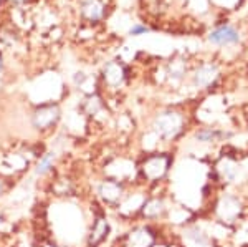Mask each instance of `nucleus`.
<instances>
[{
  "mask_svg": "<svg viewBox=\"0 0 248 247\" xmlns=\"http://www.w3.org/2000/svg\"><path fill=\"white\" fill-rule=\"evenodd\" d=\"M172 168V156L169 153H149L138 165V176L147 184H157L166 179Z\"/></svg>",
  "mask_w": 248,
  "mask_h": 247,
  "instance_id": "nucleus-1",
  "label": "nucleus"
},
{
  "mask_svg": "<svg viewBox=\"0 0 248 247\" xmlns=\"http://www.w3.org/2000/svg\"><path fill=\"white\" fill-rule=\"evenodd\" d=\"M186 130V116L177 110H164L155 115L153 131L161 141H175Z\"/></svg>",
  "mask_w": 248,
  "mask_h": 247,
  "instance_id": "nucleus-2",
  "label": "nucleus"
},
{
  "mask_svg": "<svg viewBox=\"0 0 248 247\" xmlns=\"http://www.w3.org/2000/svg\"><path fill=\"white\" fill-rule=\"evenodd\" d=\"M157 244V234L147 224L131 228L119 239V247H154Z\"/></svg>",
  "mask_w": 248,
  "mask_h": 247,
  "instance_id": "nucleus-3",
  "label": "nucleus"
},
{
  "mask_svg": "<svg viewBox=\"0 0 248 247\" xmlns=\"http://www.w3.org/2000/svg\"><path fill=\"white\" fill-rule=\"evenodd\" d=\"M62 118V110L57 103H45L35 108L31 115V125L37 131L51 130Z\"/></svg>",
  "mask_w": 248,
  "mask_h": 247,
  "instance_id": "nucleus-4",
  "label": "nucleus"
},
{
  "mask_svg": "<svg viewBox=\"0 0 248 247\" xmlns=\"http://www.w3.org/2000/svg\"><path fill=\"white\" fill-rule=\"evenodd\" d=\"M126 196V184L123 181L113 178H106L99 182L98 186V198L105 202L106 206L111 208H118V204Z\"/></svg>",
  "mask_w": 248,
  "mask_h": 247,
  "instance_id": "nucleus-5",
  "label": "nucleus"
},
{
  "mask_svg": "<svg viewBox=\"0 0 248 247\" xmlns=\"http://www.w3.org/2000/svg\"><path fill=\"white\" fill-rule=\"evenodd\" d=\"M109 232H111V226H109V221H108L106 214L98 213L93 219V226H91L90 232H88L86 246L88 247H99L108 239Z\"/></svg>",
  "mask_w": 248,
  "mask_h": 247,
  "instance_id": "nucleus-6",
  "label": "nucleus"
},
{
  "mask_svg": "<svg viewBox=\"0 0 248 247\" xmlns=\"http://www.w3.org/2000/svg\"><path fill=\"white\" fill-rule=\"evenodd\" d=\"M147 196L141 191L138 193H126V196L123 198V201L118 204V214L124 219H131L139 216V211L146 202Z\"/></svg>",
  "mask_w": 248,
  "mask_h": 247,
  "instance_id": "nucleus-7",
  "label": "nucleus"
},
{
  "mask_svg": "<svg viewBox=\"0 0 248 247\" xmlns=\"http://www.w3.org/2000/svg\"><path fill=\"white\" fill-rule=\"evenodd\" d=\"M101 78L108 88L118 90L124 83V80H126V68H124L123 63L111 60V62H108L105 65V68H103Z\"/></svg>",
  "mask_w": 248,
  "mask_h": 247,
  "instance_id": "nucleus-8",
  "label": "nucleus"
},
{
  "mask_svg": "<svg viewBox=\"0 0 248 247\" xmlns=\"http://www.w3.org/2000/svg\"><path fill=\"white\" fill-rule=\"evenodd\" d=\"M166 214H167V204L164 201V198L159 196L147 198L141 211H139V217L146 219V221H157V219L164 217Z\"/></svg>",
  "mask_w": 248,
  "mask_h": 247,
  "instance_id": "nucleus-9",
  "label": "nucleus"
},
{
  "mask_svg": "<svg viewBox=\"0 0 248 247\" xmlns=\"http://www.w3.org/2000/svg\"><path fill=\"white\" fill-rule=\"evenodd\" d=\"M79 15L86 22H101L106 17V3L103 0H83L81 7H79Z\"/></svg>",
  "mask_w": 248,
  "mask_h": 247,
  "instance_id": "nucleus-10",
  "label": "nucleus"
},
{
  "mask_svg": "<svg viewBox=\"0 0 248 247\" xmlns=\"http://www.w3.org/2000/svg\"><path fill=\"white\" fill-rule=\"evenodd\" d=\"M217 213L225 221H235L240 216V213H242L240 199L237 196H232V194H225L217 204Z\"/></svg>",
  "mask_w": 248,
  "mask_h": 247,
  "instance_id": "nucleus-11",
  "label": "nucleus"
},
{
  "mask_svg": "<svg viewBox=\"0 0 248 247\" xmlns=\"http://www.w3.org/2000/svg\"><path fill=\"white\" fill-rule=\"evenodd\" d=\"M217 78H218V68L215 65H210V63L201 65L194 71V77H192L194 85L199 86V88H209V86L214 85Z\"/></svg>",
  "mask_w": 248,
  "mask_h": 247,
  "instance_id": "nucleus-12",
  "label": "nucleus"
},
{
  "mask_svg": "<svg viewBox=\"0 0 248 247\" xmlns=\"http://www.w3.org/2000/svg\"><path fill=\"white\" fill-rule=\"evenodd\" d=\"M209 40L215 45H232V43H237L240 40L238 32L230 25H223L215 29L209 35Z\"/></svg>",
  "mask_w": 248,
  "mask_h": 247,
  "instance_id": "nucleus-13",
  "label": "nucleus"
},
{
  "mask_svg": "<svg viewBox=\"0 0 248 247\" xmlns=\"http://www.w3.org/2000/svg\"><path fill=\"white\" fill-rule=\"evenodd\" d=\"M232 136V133H225V131H220V130H214V128H201L195 131L194 138L195 141L199 143H217V141H225Z\"/></svg>",
  "mask_w": 248,
  "mask_h": 247,
  "instance_id": "nucleus-14",
  "label": "nucleus"
},
{
  "mask_svg": "<svg viewBox=\"0 0 248 247\" xmlns=\"http://www.w3.org/2000/svg\"><path fill=\"white\" fill-rule=\"evenodd\" d=\"M55 159H57V154L55 153L43 154V156L38 159L37 166H35V174H37V176H46L48 173H51V171H53Z\"/></svg>",
  "mask_w": 248,
  "mask_h": 247,
  "instance_id": "nucleus-15",
  "label": "nucleus"
},
{
  "mask_svg": "<svg viewBox=\"0 0 248 247\" xmlns=\"http://www.w3.org/2000/svg\"><path fill=\"white\" fill-rule=\"evenodd\" d=\"M167 70H169V75L172 78L181 80L184 75H186V70H187L186 62H182V60H174V62L169 63V68Z\"/></svg>",
  "mask_w": 248,
  "mask_h": 247,
  "instance_id": "nucleus-16",
  "label": "nucleus"
},
{
  "mask_svg": "<svg viewBox=\"0 0 248 247\" xmlns=\"http://www.w3.org/2000/svg\"><path fill=\"white\" fill-rule=\"evenodd\" d=\"M187 232V237L189 239H192L194 242H197V244H201V246H203V244H207L209 242V237H207V234L203 232L202 229H199V228H189L186 231Z\"/></svg>",
  "mask_w": 248,
  "mask_h": 247,
  "instance_id": "nucleus-17",
  "label": "nucleus"
},
{
  "mask_svg": "<svg viewBox=\"0 0 248 247\" xmlns=\"http://www.w3.org/2000/svg\"><path fill=\"white\" fill-rule=\"evenodd\" d=\"M101 108V98L98 95H90L85 101V110L88 115H96L98 110Z\"/></svg>",
  "mask_w": 248,
  "mask_h": 247,
  "instance_id": "nucleus-18",
  "label": "nucleus"
},
{
  "mask_svg": "<svg viewBox=\"0 0 248 247\" xmlns=\"http://www.w3.org/2000/svg\"><path fill=\"white\" fill-rule=\"evenodd\" d=\"M149 32V29L147 27H144V25H134L133 29L129 30V35H134V37H138V35H144V33H147Z\"/></svg>",
  "mask_w": 248,
  "mask_h": 247,
  "instance_id": "nucleus-19",
  "label": "nucleus"
},
{
  "mask_svg": "<svg viewBox=\"0 0 248 247\" xmlns=\"http://www.w3.org/2000/svg\"><path fill=\"white\" fill-rule=\"evenodd\" d=\"M7 191V179L3 176H0V196Z\"/></svg>",
  "mask_w": 248,
  "mask_h": 247,
  "instance_id": "nucleus-20",
  "label": "nucleus"
},
{
  "mask_svg": "<svg viewBox=\"0 0 248 247\" xmlns=\"http://www.w3.org/2000/svg\"><path fill=\"white\" fill-rule=\"evenodd\" d=\"M0 71H2V57H0Z\"/></svg>",
  "mask_w": 248,
  "mask_h": 247,
  "instance_id": "nucleus-21",
  "label": "nucleus"
},
{
  "mask_svg": "<svg viewBox=\"0 0 248 247\" xmlns=\"http://www.w3.org/2000/svg\"><path fill=\"white\" fill-rule=\"evenodd\" d=\"M12 2H25V0H12Z\"/></svg>",
  "mask_w": 248,
  "mask_h": 247,
  "instance_id": "nucleus-22",
  "label": "nucleus"
}]
</instances>
